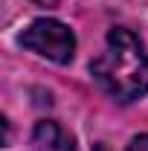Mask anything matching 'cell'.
<instances>
[{
	"mask_svg": "<svg viewBox=\"0 0 148 151\" xmlns=\"http://www.w3.org/2000/svg\"><path fill=\"white\" fill-rule=\"evenodd\" d=\"M90 73L105 93L128 105L148 93V52L131 29L116 26L108 32L105 52L90 61Z\"/></svg>",
	"mask_w": 148,
	"mask_h": 151,
	"instance_id": "cell-1",
	"label": "cell"
},
{
	"mask_svg": "<svg viewBox=\"0 0 148 151\" xmlns=\"http://www.w3.org/2000/svg\"><path fill=\"white\" fill-rule=\"evenodd\" d=\"M20 44L26 50H32L38 55L50 58L55 64H70L75 52V35L61 23V20H35L23 35H20Z\"/></svg>",
	"mask_w": 148,
	"mask_h": 151,
	"instance_id": "cell-2",
	"label": "cell"
},
{
	"mask_svg": "<svg viewBox=\"0 0 148 151\" xmlns=\"http://www.w3.org/2000/svg\"><path fill=\"white\" fill-rule=\"evenodd\" d=\"M32 145L35 151H75L73 137L52 119H41L32 131Z\"/></svg>",
	"mask_w": 148,
	"mask_h": 151,
	"instance_id": "cell-3",
	"label": "cell"
},
{
	"mask_svg": "<svg viewBox=\"0 0 148 151\" xmlns=\"http://www.w3.org/2000/svg\"><path fill=\"white\" fill-rule=\"evenodd\" d=\"M128 151H148V134H142V137H134L131 139Z\"/></svg>",
	"mask_w": 148,
	"mask_h": 151,
	"instance_id": "cell-4",
	"label": "cell"
},
{
	"mask_svg": "<svg viewBox=\"0 0 148 151\" xmlns=\"http://www.w3.org/2000/svg\"><path fill=\"white\" fill-rule=\"evenodd\" d=\"M35 3H38V6H47V9H50V6H55L58 0H35Z\"/></svg>",
	"mask_w": 148,
	"mask_h": 151,
	"instance_id": "cell-5",
	"label": "cell"
},
{
	"mask_svg": "<svg viewBox=\"0 0 148 151\" xmlns=\"http://www.w3.org/2000/svg\"><path fill=\"white\" fill-rule=\"evenodd\" d=\"M93 151H111V148H108V145H102V142H99V145H93Z\"/></svg>",
	"mask_w": 148,
	"mask_h": 151,
	"instance_id": "cell-6",
	"label": "cell"
}]
</instances>
